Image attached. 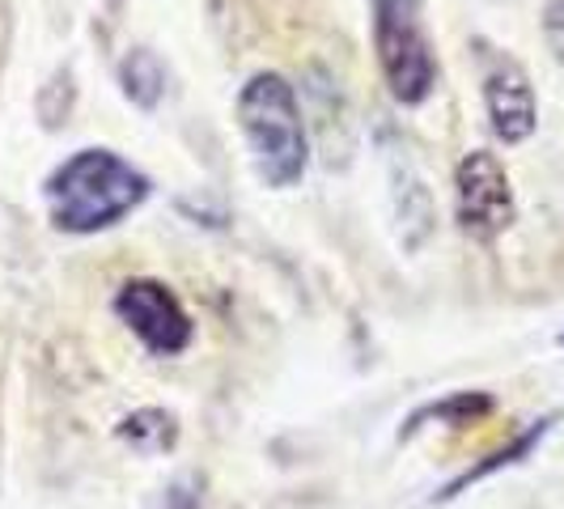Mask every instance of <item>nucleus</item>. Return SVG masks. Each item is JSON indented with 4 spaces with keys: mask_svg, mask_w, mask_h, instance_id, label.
Returning a JSON list of instances; mask_svg holds the SVG:
<instances>
[{
    "mask_svg": "<svg viewBox=\"0 0 564 509\" xmlns=\"http://www.w3.org/2000/svg\"><path fill=\"white\" fill-rule=\"evenodd\" d=\"M115 311L162 357L183 353L192 344V318L162 281H128L115 297Z\"/></svg>",
    "mask_w": 564,
    "mask_h": 509,
    "instance_id": "39448f33",
    "label": "nucleus"
},
{
    "mask_svg": "<svg viewBox=\"0 0 564 509\" xmlns=\"http://www.w3.org/2000/svg\"><path fill=\"white\" fill-rule=\"evenodd\" d=\"M458 192V226L476 242H492L513 221V192H509L506 166L492 153H467L454 170Z\"/></svg>",
    "mask_w": 564,
    "mask_h": 509,
    "instance_id": "20e7f679",
    "label": "nucleus"
},
{
    "mask_svg": "<svg viewBox=\"0 0 564 509\" xmlns=\"http://www.w3.org/2000/svg\"><path fill=\"white\" fill-rule=\"evenodd\" d=\"M488 412H492V399L488 396H451V399H442V403H433V408H424V412H416L412 424L403 429V437H408V433H416L424 421L471 424V421H480V416H488Z\"/></svg>",
    "mask_w": 564,
    "mask_h": 509,
    "instance_id": "1a4fd4ad",
    "label": "nucleus"
},
{
    "mask_svg": "<svg viewBox=\"0 0 564 509\" xmlns=\"http://www.w3.org/2000/svg\"><path fill=\"white\" fill-rule=\"evenodd\" d=\"M238 123L251 141L254 166L268 187H293L306 174L311 144H306V128H302V111H297V94L281 73H259L242 85Z\"/></svg>",
    "mask_w": 564,
    "mask_h": 509,
    "instance_id": "f03ea898",
    "label": "nucleus"
},
{
    "mask_svg": "<svg viewBox=\"0 0 564 509\" xmlns=\"http://www.w3.org/2000/svg\"><path fill=\"white\" fill-rule=\"evenodd\" d=\"M149 196V178L111 149H82L47 178L52 221L64 234H98Z\"/></svg>",
    "mask_w": 564,
    "mask_h": 509,
    "instance_id": "f257e3e1",
    "label": "nucleus"
},
{
    "mask_svg": "<svg viewBox=\"0 0 564 509\" xmlns=\"http://www.w3.org/2000/svg\"><path fill=\"white\" fill-rule=\"evenodd\" d=\"M561 344H564V336H561Z\"/></svg>",
    "mask_w": 564,
    "mask_h": 509,
    "instance_id": "f8f14e48",
    "label": "nucleus"
},
{
    "mask_svg": "<svg viewBox=\"0 0 564 509\" xmlns=\"http://www.w3.org/2000/svg\"><path fill=\"white\" fill-rule=\"evenodd\" d=\"M119 77H123L128 98L141 102V107H153L162 98V89H166V68H162V59L153 56V52H132V56L123 59Z\"/></svg>",
    "mask_w": 564,
    "mask_h": 509,
    "instance_id": "6e6552de",
    "label": "nucleus"
},
{
    "mask_svg": "<svg viewBox=\"0 0 564 509\" xmlns=\"http://www.w3.org/2000/svg\"><path fill=\"white\" fill-rule=\"evenodd\" d=\"M484 102H488V119L492 132L506 144L527 141L535 132V94L527 73L513 59H497L484 77Z\"/></svg>",
    "mask_w": 564,
    "mask_h": 509,
    "instance_id": "423d86ee",
    "label": "nucleus"
},
{
    "mask_svg": "<svg viewBox=\"0 0 564 509\" xmlns=\"http://www.w3.org/2000/svg\"><path fill=\"white\" fill-rule=\"evenodd\" d=\"M119 437H123L132 451L158 454V451H170V446L178 442V424H174V416L162 412V408H141V412L123 416Z\"/></svg>",
    "mask_w": 564,
    "mask_h": 509,
    "instance_id": "0eeeda50",
    "label": "nucleus"
},
{
    "mask_svg": "<svg viewBox=\"0 0 564 509\" xmlns=\"http://www.w3.org/2000/svg\"><path fill=\"white\" fill-rule=\"evenodd\" d=\"M543 429H547V421H539L535 429H531V433H522V437H518V442H513V446H509V451L492 454V458H488V463H480V467H471V472H467V476H458V480H454L451 488H446V492H442V497H454V492H463V488H467V484H471V480H484V476H488V472H497V467H506V463H513V458H522V454L531 451V446H535L539 437H543Z\"/></svg>",
    "mask_w": 564,
    "mask_h": 509,
    "instance_id": "9d476101",
    "label": "nucleus"
},
{
    "mask_svg": "<svg viewBox=\"0 0 564 509\" xmlns=\"http://www.w3.org/2000/svg\"><path fill=\"white\" fill-rule=\"evenodd\" d=\"M373 4V47L382 77L399 102H424L437 82L433 47L421 26V0H369Z\"/></svg>",
    "mask_w": 564,
    "mask_h": 509,
    "instance_id": "7ed1b4c3",
    "label": "nucleus"
},
{
    "mask_svg": "<svg viewBox=\"0 0 564 509\" xmlns=\"http://www.w3.org/2000/svg\"><path fill=\"white\" fill-rule=\"evenodd\" d=\"M543 26H547V39H552V47H556V52L564 56V0H556V4L547 9V22H543Z\"/></svg>",
    "mask_w": 564,
    "mask_h": 509,
    "instance_id": "9b49d317",
    "label": "nucleus"
}]
</instances>
